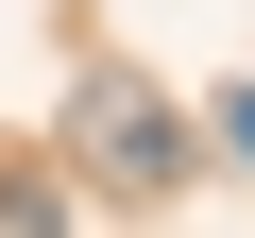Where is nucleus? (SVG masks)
Wrapping results in <instances>:
<instances>
[{
    "label": "nucleus",
    "instance_id": "1",
    "mask_svg": "<svg viewBox=\"0 0 255 238\" xmlns=\"http://www.w3.org/2000/svg\"><path fill=\"white\" fill-rule=\"evenodd\" d=\"M85 170H102V187H187V119L102 68V85H85Z\"/></svg>",
    "mask_w": 255,
    "mask_h": 238
},
{
    "label": "nucleus",
    "instance_id": "2",
    "mask_svg": "<svg viewBox=\"0 0 255 238\" xmlns=\"http://www.w3.org/2000/svg\"><path fill=\"white\" fill-rule=\"evenodd\" d=\"M221 153H238V170H255V85H238V102H221Z\"/></svg>",
    "mask_w": 255,
    "mask_h": 238
}]
</instances>
